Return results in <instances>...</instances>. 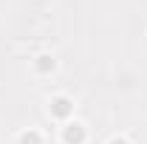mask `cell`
<instances>
[{"mask_svg": "<svg viewBox=\"0 0 147 144\" xmlns=\"http://www.w3.org/2000/svg\"><path fill=\"white\" fill-rule=\"evenodd\" d=\"M85 139H88V127L76 119H71L59 127V141L62 144H85Z\"/></svg>", "mask_w": 147, "mask_h": 144, "instance_id": "obj_2", "label": "cell"}, {"mask_svg": "<svg viewBox=\"0 0 147 144\" xmlns=\"http://www.w3.org/2000/svg\"><path fill=\"white\" fill-rule=\"evenodd\" d=\"M17 144H42V136L28 127V130H23V133L17 136Z\"/></svg>", "mask_w": 147, "mask_h": 144, "instance_id": "obj_4", "label": "cell"}, {"mask_svg": "<svg viewBox=\"0 0 147 144\" xmlns=\"http://www.w3.org/2000/svg\"><path fill=\"white\" fill-rule=\"evenodd\" d=\"M108 144H130V139H127V136H110Z\"/></svg>", "mask_w": 147, "mask_h": 144, "instance_id": "obj_5", "label": "cell"}, {"mask_svg": "<svg viewBox=\"0 0 147 144\" xmlns=\"http://www.w3.org/2000/svg\"><path fill=\"white\" fill-rule=\"evenodd\" d=\"M34 71L40 73V76H48V73H54L57 71V57L54 54H48V51H42V54H37L34 57Z\"/></svg>", "mask_w": 147, "mask_h": 144, "instance_id": "obj_3", "label": "cell"}, {"mask_svg": "<svg viewBox=\"0 0 147 144\" xmlns=\"http://www.w3.org/2000/svg\"><path fill=\"white\" fill-rule=\"evenodd\" d=\"M48 116L57 119V122H71L74 119V99L71 96H65V93H57L48 99Z\"/></svg>", "mask_w": 147, "mask_h": 144, "instance_id": "obj_1", "label": "cell"}]
</instances>
